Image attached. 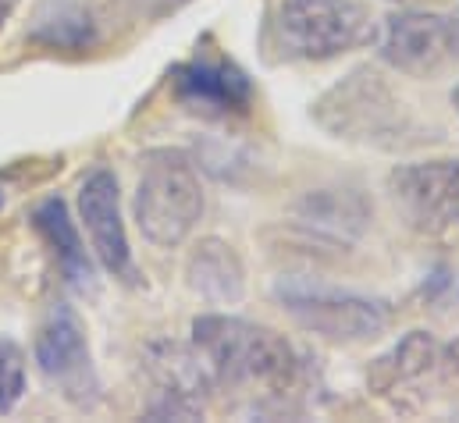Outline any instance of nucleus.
<instances>
[{
  "label": "nucleus",
  "mask_w": 459,
  "mask_h": 423,
  "mask_svg": "<svg viewBox=\"0 0 459 423\" xmlns=\"http://www.w3.org/2000/svg\"><path fill=\"white\" fill-rule=\"evenodd\" d=\"M193 345L221 388H260L271 395L296 388L299 359L289 338L267 324L207 314L193 320Z\"/></svg>",
  "instance_id": "f257e3e1"
},
{
  "label": "nucleus",
  "mask_w": 459,
  "mask_h": 423,
  "mask_svg": "<svg viewBox=\"0 0 459 423\" xmlns=\"http://www.w3.org/2000/svg\"><path fill=\"white\" fill-rule=\"evenodd\" d=\"M132 213L150 246L157 249L182 246L204 217V186L193 160L178 150L146 153Z\"/></svg>",
  "instance_id": "f03ea898"
},
{
  "label": "nucleus",
  "mask_w": 459,
  "mask_h": 423,
  "mask_svg": "<svg viewBox=\"0 0 459 423\" xmlns=\"http://www.w3.org/2000/svg\"><path fill=\"white\" fill-rule=\"evenodd\" d=\"M377 22L359 0H285L274 18V36L292 61H332L374 43Z\"/></svg>",
  "instance_id": "7ed1b4c3"
},
{
  "label": "nucleus",
  "mask_w": 459,
  "mask_h": 423,
  "mask_svg": "<svg viewBox=\"0 0 459 423\" xmlns=\"http://www.w3.org/2000/svg\"><path fill=\"white\" fill-rule=\"evenodd\" d=\"M274 296L296 324L332 341H367L388 327V306L381 299L356 296L335 285L289 278L274 289Z\"/></svg>",
  "instance_id": "20e7f679"
},
{
  "label": "nucleus",
  "mask_w": 459,
  "mask_h": 423,
  "mask_svg": "<svg viewBox=\"0 0 459 423\" xmlns=\"http://www.w3.org/2000/svg\"><path fill=\"white\" fill-rule=\"evenodd\" d=\"M374 47L381 61L403 75L428 79L438 75L453 57H459L456 18H446L431 7H403L377 22Z\"/></svg>",
  "instance_id": "39448f33"
},
{
  "label": "nucleus",
  "mask_w": 459,
  "mask_h": 423,
  "mask_svg": "<svg viewBox=\"0 0 459 423\" xmlns=\"http://www.w3.org/2000/svg\"><path fill=\"white\" fill-rule=\"evenodd\" d=\"M399 100L388 93V86L381 82V75L374 72H352L345 82L335 90H328L317 104V121L335 132L339 139H374V142H388L385 135L395 132L399 125ZM403 128V125H399Z\"/></svg>",
  "instance_id": "423d86ee"
},
{
  "label": "nucleus",
  "mask_w": 459,
  "mask_h": 423,
  "mask_svg": "<svg viewBox=\"0 0 459 423\" xmlns=\"http://www.w3.org/2000/svg\"><path fill=\"white\" fill-rule=\"evenodd\" d=\"M36 363L50 384H57L72 402H86L97 392L93 381V356L90 338L79 314L68 303H57L47 310V317L36 331Z\"/></svg>",
  "instance_id": "0eeeda50"
},
{
  "label": "nucleus",
  "mask_w": 459,
  "mask_h": 423,
  "mask_svg": "<svg viewBox=\"0 0 459 423\" xmlns=\"http://www.w3.org/2000/svg\"><path fill=\"white\" fill-rule=\"evenodd\" d=\"M146 370L153 377V402L150 417L157 420H196L204 413V392L211 374L196 352V345L178 341H153L146 349Z\"/></svg>",
  "instance_id": "6e6552de"
},
{
  "label": "nucleus",
  "mask_w": 459,
  "mask_h": 423,
  "mask_svg": "<svg viewBox=\"0 0 459 423\" xmlns=\"http://www.w3.org/2000/svg\"><path fill=\"white\" fill-rule=\"evenodd\" d=\"M79 220L90 235L93 256L100 267L115 278H132V249L125 235V217H121V189H117L115 171L97 168L82 178L79 186Z\"/></svg>",
  "instance_id": "1a4fd4ad"
},
{
  "label": "nucleus",
  "mask_w": 459,
  "mask_h": 423,
  "mask_svg": "<svg viewBox=\"0 0 459 423\" xmlns=\"http://www.w3.org/2000/svg\"><path fill=\"white\" fill-rule=\"evenodd\" d=\"M395 203L424 224H459V160L403 164L388 175Z\"/></svg>",
  "instance_id": "9d476101"
},
{
  "label": "nucleus",
  "mask_w": 459,
  "mask_h": 423,
  "mask_svg": "<svg viewBox=\"0 0 459 423\" xmlns=\"http://www.w3.org/2000/svg\"><path fill=\"white\" fill-rule=\"evenodd\" d=\"M171 79H175V97L193 110L229 114V110H246L253 100L249 79L229 61H189L178 65Z\"/></svg>",
  "instance_id": "9b49d317"
},
{
  "label": "nucleus",
  "mask_w": 459,
  "mask_h": 423,
  "mask_svg": "<svg viewBox=\"0 0 459 423\" xmlns=\"http://www.w3.org/2000/svg\"><path fill=\"white\" fill-rule=\"evenodd\" d=\"M186 278H189V289L207 299V303H238L242 299V289H246V274H242V260L238 253L231 249L229 242L221 238H204L189 263H186Z\"/></svg>",
  "instance_id": "f8f14e48"
},
{
  "label": "nucleus",
  "mask_w": 459,
  "mask_h": 423,
  "mask_svg": "<svg viewBox=\"0 0 459 423\" xmlns=\"http://www.w3.org/2000/svg\"><path fill=\"white\" fill-rule=\"evenodd\" d=\"M435 359H438V341L431 331H410L403 334L385 356H377L370 363V374H367V384L385 395L399 384H410L417 377H424L428 370H435Z\"/></svg>",
  "instance_id": "ddd939ff"
},
{
  "label": "nucleus",
  "mask_w": 459,
  "mask_h": 423,
  "mask_svg": "<svg viewBox=\"0 0 459 423\" xmlns=\"http://www.w3.org/2000/svg\"><path fill=\"white\" fill-rule=\"evenodd\" d=\"M32 224H36V231L43 235V242L54 249L61 271H65L75 285L90 281L93 267H90V256H86V249H82L79 228H75L72 213L65 207V200H57V196L43 200V203L36 207V213H32Z\"/></svg>",
  "instance_id": "4468645a"
},
{
  "label": "nucleus",
  "mask_w": 459,
  "mask_h": 423,
  "mask_svg": "<svg viewBox=\"0 0 459 423\" xmlns=\"http://www.w3.org/2000/svg\"><path fill=\"white\" fill-rule=\"evenodd\" d=\"M299 220L307 228H317L321 235H345V231H359L367 213H363V203L356 193L321 189L299 203Z\"/></svg>",
  "instance_id": "2eb2a0df"
},
{
  "label": "nucleus",
  "mask_w": 459,
  "mask_h": 423,
  "mask_svg": "<svg viewBox=\"0 0 459 423\" xmlns=\"http://www.w3.org/2000/svg\"><path fill=\"white\" fill-rule=\"evenodd\" d=\"M25 395V352L18 341L0 338V413H11Z\"/></svg>",
  "instance_id": "dca6fc26"
},
{
  "label": "nucleus",
  "mask_w": 459,
  "mask_h": 423,
  "mask_svg": "<svg viewBox=\"0 0 459 423\" xmlns=\"http://www.w3.org/2000/svg\"><path fill=\"white\" fill-rule=\"evenodd\" d=\"M435 374H438V384L459 392V338L449 345H438V359H435Z\"/></svg>",
  "instance_id": "f3484780"
},
{
  "label": "nucleus",
  "mask_w": 459,
  "mask_h": 423,
  "mask_svg": "<svg viewBox=\"0 0 459 423\" xmlns=\"http://www.w3.org/2000/svg\"><path fill=\"white\" fill-rule=\"evenodd\" d=\"M18 4H22V0H0V32H4V25L11 22V14L18 11Z\"/></svg>",
  "instance_id": "a211bd4d"
},
{
  "label": "nucleus",
  "mask_w": 459,
  "mask_h": 423,
  "mask_svg": "<svg viewBox=\"0 0 459 423\" xmlns=\"http://www.w3.org/2000/svg\"><path fill=\"white\" fill-rule=\"evenodd\" d=\"M392 4H403V7H435V4H446V0H392Z\"/></svg>",
  "instance_id": "6ab92c4d"
},
{
  "label": "nucleus",
  "mask_w": 459,
  "mask_h": 423,
  "mask_svg": "<svg viewBox=\"0 0 459 423\" xmlns=\"http://www.w3.org/2000/svg\"><path fill=\"white\" fill-rule=\"evenodd\" d=\"M453 107H456V110H459V86H456V90H453Z\"/></svg>",
  "instance_id": "aec40b11"
},
{
  "label": "nucleus",
  "mask_w": 459,
  "mask_h": 423,
  "mask_svg": "<svg viewBox=\"0 0 459 423\" xmlns=\"http://www.w3.org/2000/svg\"><path fill=\"white\" fill-rule=\"evenodd\" d=\"M0 207H4V189H0Z\"/></svg>",
  "instance_id": "412c9836"
},
{
  "label": "nucleus",
  "mask_w": 459,
  "mask_h": 423,
  "mask_svg": "<svg viewBox=\"0 0 459 423\" xmlns=\"http://www.w3.org/2000/svg\"><path fill=\"white\" fill-rule=\"evenodd\" d=\"M456 39H459V18H456Z\"/></svg>",
  "instance_id": "4be33fe9"
}]
</instances>
